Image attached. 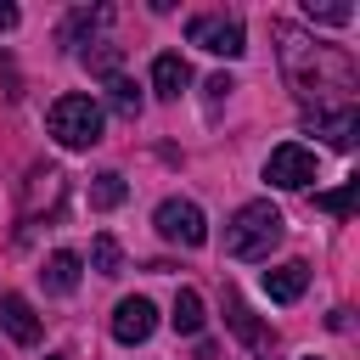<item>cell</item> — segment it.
<instances>
[{"label":"cell","instance_id":"obj_1","mask_svg":"<svg viewBox=\"0 0 360 360\" xmlns=\"http://www.w3.org/2000/svg\"><path fill=\"white\" fill-rule=\"evenodd\" d=\"M270 34H276V51H281V73H287V84H292L304 101L326 107V96L354 90L360 68H354V56H349V51L309 39L298 22H270Z\"/></svg>","mask_w":360,"mask_h":360},{"label":"cell","instance_id":"obj_2","mask_svg":"<svg viewBox=\"0 0 360 360\" xmlns=\"http://www.w3.org/2000/svg\"><path fill=\"white\" fill-rule=\"evenodd\" d=\"M281 208L276 202H242L236 214H231V225H225V253L231 259H270V248L281 242Z\"/></svg>","mask_w":360,"mask_h":360},{"label":"cell","instance_id":"obj_3","mask_svg":"<svg viewBox=\"0 0 360 360\" xmlns=\"http://www.w3.org/2000/svg\"><path fill=\"white\" fill-rule=\"evenodd\" d=\"M45 129H51L56 146L84 152V146L101 141V101H96V96H79V90H73V96H56L51 112H45Z\"/></svg>","mask_w":360,"mask_h":360},{"label":"cell","instance_id":"obj_4","mask_svg":"<svg viewBox=\"0 0 360 360\" xmlns=\"http://www.w3.org/2000/svg\"><path fill=\"white\" fill-rule=\"evenodd\" d=\"M152 225H158L163 242H180V248H202L208 242V219H202V208L191 197H163L158 214H152Z\"/></svg>","mask_w":360,"mask_h":360},{"label":"cell","instance_id":"obj_5","mask_svg":"<svg viewBox=\"0 0 360 360\" xmlns=\"http://www.w3.org/2000/svg\"><path fill=\"white\" fill-rule=\"evenodd\" d=\"M186 39H191V45H202L208 56H225V62H236V56L248 51L242 22H236V17H225V11H202V17H191V22H186Z\"/></svg>","mask_w":360,"mask_h":360},{"label":"cell","instance_id":"obj_6","mask_svg":"<svg viewBox=\"0 0 360 360\" xmlns=\"http://www.w3.org/2000/svg\"><path fill=\"white\" fill-rule=\"evenodd\" d=\"M264 180L281 186V191H304V186L315 180V152L298 146V141H281V146L264 158Z\"/></svg>","mask_w":360,"mask_h":360},{"label":"cell","instance_id":"obj_7","mask_svg":"<svg viewBox=\"0 0 360 360\" xmlns=\"http://www.w3.org/2000/svg\"><path fill=\"white\" fill-rule=\"evenodd\" d=\"M152 332H158V304L141 298V292H135V298H118V309H112V338L129 349V343H146Z\"/></svg>","mask_w":360,"mask_h":360},{"label":"cell","instance_id":"obj_8","mask_svg":"<svg viewBox=\"0 0 360 360\" xmlns=\"http://www.w3.org/2000/svg\"><path fill=\"white\" fill-rule=\"evenodd\" d=\"M315 129L326 135V146H332V152H354V135H360V112H354V101L315 107Z\"/></svg>","mask_w":360,"mask_h":360},{"label":"cell","instance_id":"obj_9","mask_svg":"<svg viewBox=\"0 0 360 360\" xmlns=\"http://www.w3.org/2000/svg\"><path fill=\"white\" fill-rule=\"evenodd\" d=\"M304 287H309V264H304V259H287V264L264 270V298H270V304H298Z\"/></svg>","mask_w":360,"mask_h":360},{"label":"cell","instance_id":"obj_10","mask_svg":"<svg viewBox=\"0 0 360 360\" xmlns=\"http://www.w3.org/2000/svg\"><path fill=\"white\" fill-rule=\"evenodd\" d=\"M225 321H231V332H236V338H242L253 354H270V343H276V338L259 326V315L242 304V292H225Z\"/></svg>","mask_w":360,"mask_h":360},{"label":"cell","instance_id":"obj_11","mask_svg":"<svg viewBox=\"0 0 360 360\" xmlns=\"http://www.w3.org/2000/svg\"><path fill=\"white\" fill-rule=\"evenodd\" d=\"M62 202V169H28V186H22V214L34 219L39 208H56Z\"/></svg>","mask_w":360,"mask_h":360},{"label":"cell","instance_id":"obj_12","mask_svg":"<svg viewBox=\"0 0 360 360\" xmlns=\"http://www.w3.org/2000/svg\"><path fill=\"white\" fill-rule=\"evenodd\" d=\"M0 326H6L17 343H39V315H34V304H28L22 292H6V298H0Z\"/></svg>","mask_w":360,"mask_h":360},{"label":"cell","instance_id":"obj_13","mask_svg":"<svg viewBox=\"0 0 360 360\" xmlns=\"http://www.w3.org/2000/svg\"><path fill=\"white\" fill-rule=\"evenodd\" d=\"M186 84H191V68H186L174 51H163V56L152 62V90H158L163 101H180V96H186Z\"/></svg>","mask_w":360,"mask_h":360},{"label":"cell","instance_id":"obj_14","mask_svg":"<svg viewBox=\"0 0 360 360\" xmlns=\"http://www.w3.org/2000/svg\"><path fill=\"white\" fill-rule=\"evenodd\" d=\"M39 281H45V292H73L79 287V253H68V248H56L51 259H45V270H39Z\"/></svg>","mask_w":360,"mask_h":360},{"label":"cell","instance_id":"obj_15","mask_svg":"<svg viewBox=\"0 0 360 360\" xmlns=\"http://www.w3.org/2000/svg\"><path fill=\"white\" fill-rule=\"evenodd\" d=\"M202 292H191V287H180L174 292V309H169V326L180 332V338H191V332H202Z\"/></svg>","mask_w":360,"mask_h":360},{"label":"cell","instance_id":"obj_16","mask_svg":"<svg viewBox=\"0 0 360 360\" xmlns=\"http://www.w3.org/2000/svg\"><path fill=\"white\" fill-rule=\"evenodd\" d=\"M118 56H124V45H112V39H90V45L79 51V62H84L96 79H112V73H118Z\"/></svg>","mask_w":360,"mask_h":360},{"label":"cell","instance_id":"obj_17","mask_svg":"<svg viewBox=\"0 0 360 360\" xmlns=\"http://www.w3.org/2000/svg\"><path fill=\"white\" fill-rule=\"evenodd\" d=\"M124 197H129V186H124L118 169H101V174L90 180V208H118Z\"/></svg>","mask_w":360,"mask_h":360},{"label":"cell","instance_id":"obj_18","mask_svg":"<svg viewBox=\"0 0 360 360\" xmlns=\"http://www.w3.org/2000/svg\"><path fill=\"white\" fill-rule=\"evenodd\" d=\"M107 107H112L118 118H135V112H141V90H135V79L112 73V79H107Z\"/></svg>","mask_w":360,"mask_h":360},{"label":"cell","instance_id":"obj_19","mask_svg":"<svg viewBox=\"0 0 360 360\" xmlns=\"http://www.w3.org/2000/svg\"><path fill=\"white\" fill-rule=\"evenodd\" d=\"M90 264H96L101 276H118V264H124L118 242H112V236H96V242H90Z\"/></svg>","mask_w":360,"mask_h":360},{"label":"cell","instance_id":"obj_20","mask_svg":"<svg viewBox=\"0 0 360 360\" xmlns=\"http://www.w3.org/2000/svg\"><path fill=\"white\" fill-rule=\"evenodd\" d=\"M304 17H309V22H326V28H349V22H354V6H315V0H309Z\"/></svg>","mask_w":360,"mask_h":360},{"label":"cell","instance_id":"obj_21","mask_svg":"<svg viewBox=\"0 0 360 360\" xmlns=\"http://www.w3.org/2000/svg\"><path fill=\"white\" fill-rule=\"evenodd\" d=\"M315 208H326V214H338V219H343V214L354 208V180H349L343 191H326V197H315Z\"/></svg>","mask_w":360,"mask_h":360},{"label":"cell","instance_id":"obj_22","mask_svg":"<svg viewBox=\"0 0 360 360\" xmlns=\"http://www.w3.org/2000/svg\"><path fill=\"white\" fill-rule=\"evenodd\" d=\"M202 90H208V101H214V107H219V101H225V96H231V90H236V84H231V79H225V73H214V79H208V84H202Z\"/></svg>","mask_w":360,"mask_h":360},{"label":"cell","instance_id":"obj_23","mask_svg":"<svg viewBox=\"0 0 360 360\" xmlns=\"http://www.w3.org/2000/svg\"><path fill=\"white\" fill-rule=\"evenodd\" d=\"M6 28H17V6H6V0H0V34H6Z\"/></svg>","mask_w":360,"mask_h":360},{"label":"cell","instance_id":"obj_24","mask_svg":"<svg viewBox=\"0 0 360 360\" xmlns=\"http://www.w3.org/2000/svg\"><path fill=\"white\" fill-rule=\"evenodd\" d=\"M304 360H321V354H304Z\"/></svg>","mask_w":360,"mask_h":360},{"label":"cell","instance_id":"obj_25","mask_svg":"<svg viewBox=\"0 0 360 360\" xmlns=\"http://www.w3.org/2000/svg\"><path fill=\"white\" fill-rule=\"evenodd\" d=\"M45 360H62V354H45Z\"/></svg>","mask_w":360,"mask_h":360}]
</instances>
